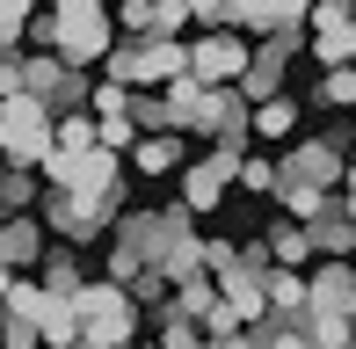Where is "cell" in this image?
Returning a JSON list of instances; mask_svg holds the SVG:
<instances>
[{
  "label": "cell",
  "instance_id": "obj_1",
  "mask_svg": "<svg viewBox=\"0 0 356 349\" xmlns=\"http://www.w3.org/2000/svg\"><path fill=\"white\" fill-rule=\"evenodd\" d=\"M124 211H131V189H124V197H66V189H44V204H37L44 233H51L58 247H95L102 233H117Z\"/></svg>",
  "mask_w": 356,
  "mask_h": 349
},
{
  "label": "cell",
  "instance_id": "obj_2",
  "mask_svg": "<svg viewBox=\"0 0 356 349\" xmlns=\"http://www.w3.org/2000/svg\"><path fill=\"white\" fill-rule=\"evenodd\" d=\"M73 313H80V342L88 349H131L138 342V298L124 291V284H109V277H95L88 291L73 298Z\"/></svg>",
  "mask_w": 356,
  "mask_h": 349
},
{
  "label": "cell",
  "instance_id": "obj_3",
  "mask_svg": "<svg viewBox=\"0 0 356 349\" xmlns=\"http://www.w3.org/2000/svg\"><path fill=\"white\" fill-rule=\"evenodd\" d=\"M58 58H66L73 73L88 66H109V51H117V15L102 8V0H58Z\"/></svg>",
  "mask_w": 356,
  "mask_h": 349
},
{
  "label": "cell",
  "instance_id": "obj_4",
  "mask_svg": "<svg viewBox=\"0 0 356 349\" xmlns=\"http://www.w3.org/2000/svg\"><path fill=\"white\" fill-rule=\"evenodd\" d=\"M22 95H29V102H44L51 117H88L95 81H88V73H73L58 51H22Z\"/></svg>",
  "mask_w": 356,
  "mask_h": 349
},
{
  "label": "cell",
  "instance_id": "obj_5",
  "mask_svg": "<svg viewBox=\"0 0 356 349\" xmlns=\"http://www.w3.org/2000/svg\"><path fill=\"white\" fill-rule=\"evenodd\" d=\"M51 131H58V117L44 102H29V95L0 102V161H8V168L37 174L44 161H51Z\"/></svg>",
  "mask_w": 356,
  "mask_h": 349
},
{
  "label": "cell",
  "instance_id": "obj_6",
  "mask_svg": "<svg viewBox=\"0 0 356 349\" xmlns=\"http://www.w3.org/2000/svg\"><path fill=\"white\" fill-rule=\"evenodd\" d=\"M240 161H248V146H211L204 161H189V168H182V197H175V204H182L189 218L218 211V204H225V189L240 182Z\"/></svg>",
  "mask_w": 356,
  "mask_h": 349
},
{
  "label": "cell",
  "instance_id": "obj_7",
  "mask_svg": "<svg viewBox=\"0 0 356 349\" xmlns=\"http://www.w3.org/2000/svg\"><path fill=\"white\" fill-rule=\"evenodd\" d=\"M248 58H254V44L240 37V29L189 37V81H197V88H240V81H248Z\"/></svg>",
  "mask_w": 356,
  "mask_h": 349
},
{
  "label": "cell",
  "instance_id": "obj_8",
  "mask_svg": "<svg viewBox=\"0 0 356 349\" xmlns=\"http://www.w3.org/2000/svg\"><path fill=\"white\" fill-rule=\"evenodd\" d=\"M153 255H160V218L153 211H124L117 218V233H109V284H131L153 269Z\"/></svg>",
  "mask_w": 356,
  "mask_h": 349
},
{
  "label": "cell",
  "instance_id": "obj_9",
  "mask_svg": "<svg viewBox=\"0 0 356 349\" xmlns=\"http://www.w3.org/2000/svg\"><path fill=\"white\" fill-rule=\"evenodd\" d=\"M291 58H298V37L254 44V58H248V81H240L248 109H262V102H277V95H291Z\"/></svg>",
  "mask_w": 356,
  "mask_h": 349
},
{
  "label": "cell",
  "instance_id": "obj_10",
  "mask_svg": "<svg viewBox=\"0 0 356 349\" xmlns=\"http://www.w3.org/2000/svg\"><path fill=\"white\" fill-rule=\"evenodd\" d=\"M277 174H284V182H313V189L334 197V182H349V161L327 146V138H298V146L277 161Z\"/></svg>",
  "mask_w": 356,
  "mask_h": 349
},
{
  "label": "cell",
  "instance_id": "obj_11",
  "mask_svg": "<svg viewBox=\"0 0 356 349\" xmlns=\"http://www.w3.org/2000/svg\"><path fill=\"white\" fill-rule=\"evenodd\" d=\"M305 291H313V306H305V313L356 320V262H320L313 277H305Z\"/></svg>",
  "mask_w": 356,
  "mask_h": 349
},
{
  "label": "cell",
  "instance_id": "obj_12",
  "mask_svg": "<svg viewBox=\"0 0 356 349\" xmlns=\"http://www.w3.org/2000/svg\"><path fill=\"white\" fill-rule=\"evenodd\" d=\"M44 255H51V233H44V218H8V226H0V269H15V277H37Z\"/></svg>",
  "mask_w": 356,
  "mask_h": 349
},
{
  "label": "cell",
  "instance_id": "obj_13",
  "mask_svg": "<svg viewBox=\"0 0 356 349\" xmlns=\"http://www.w3.org/2000/svg\"><path fill=\"white\" fill-rule=\"evenodd\" d=\"M254 241L269 247V269H298V277H305V262L320 255V247H313V233H305V226H291V218H277V226H269V233H254Z\"/></svg>",
  "mask_w": 356,
  "mask_h": 349
},
{
  "label": "cell",
  "instance_id": "obj_14",
  "mask_svg": "<svg viewBox=\"0 0 356 349\" xmlns=\"http://www.w3.org/2000/svg\"><path fill=\"white\" fill-rule=\"evenodd\" d=\"M37 284H44L51 298H80V291H88L95 277L80 269V247H58V241H51V255L37 262Z\"/></svg>",
  "mask_w": 356,
  "mask_h": 349
},
{
  "label": "cell",
  "instance_id": "obj_15",
  "mask_svg": "<svg viewBox=\"0 0 356 349\" xmlns=\"http://www.w3.org/2000/svg\"><path fill=\"white\" fill-rule=\"evenodd\" d=\"M277 204H284V218L291 226H320V218L334 211V204H342V189H313V182H277Z\"/></svg>",
  "mask_w": 356,
  "mask_h": 349
},
{
  "label": "cell",
  "instance_id": "obj_16",
  "mask_svg": "<svg viewBox=\"0 0 356 349\" xmlns=\"http://www.w3.org/2000/svg\"><path fill=\"white\" fill-rule=\"evenodd\" d=\"M262 298H269V313H277V320H305V306H313V291H305L298 269H269Z\"/></svg>",
  "mask_w": 356,
  "mask_h": 349
},
{
  "label": "cell",
  "instance_id": "obj_17",
  "mask_svg": "<svg viewBox=\"0 0 356 349\" xmlns=\"http://www.w3.org/2000/svg\"><path fill=\"white\" fill-rule=\"evenodd\" d=\"M305 233H313L320 262H356V226H349V211H342V204H334L320 226H305Z\"/></svg>",
  "mask_w": 356,
  "mask_h": 349
},
{
  "label": "cell",
  "instance_id": "obj_18",
  "mask_svg": "<svg viewBox=\"0 0 356 349\" xmlns=\"http://www.w3.org/2000/svg\"><path fill=\"white\" fill-rule=\"evenodd\" d=\"M37 335H44V349H80V313H73V298H44Z\"/></svg>",
  "mask_w": 356,
  "mask_h": 349
},
{
  "label": "cell",
  "instance_id": "obj_19",
  "mask_svg": "<svg viewBox=\"0 0 356 349\" xmlns=\"http://www.w3.org/2000/svg\"><path fill=\"white\" fill-rule=\"evenodd\" d=\"M298 95H277V102H262L254 109V138H298Z\"/></svg>",
  "mask_w": 356,
  "mask_h": 349
},
{
  "label": "cell",
  "instance_id": "obj_20",
  "mask_svg": "<svg viewBox=\"0 0 356 349\" xmlns=\"http://www.w3.org/2000/svg\"><path fill=\"white\" fill-rule=\"evenodd\" d=\"M131 174H182V138H138Z\"/></svg>",
  "mask_w": 356,
  "mask_h": 349
},
{
  "label": "cell",
  "instance_id": "obj_21",
  "mask_svg": "<svg viewBox=\"0 0 356 349\" xmlns=\"http://www.w3.org/2000/svg\"><path fill=\"white\" fill-rule=\"evenodd\" d=\"M51 153H66V161H88V153H102V146H95V117H58Z\"/></svg>",
  "mask_w": 356,
  "mask_h": 349
},
{
  "label": "cell",
  "instance_id": "obj_22",
  "mask_svg": "<svg viewBox=\"0 0 356 349\" xmlns=\"http://www.w3.org/2000/svg\"><path fill=\"white\" fill-rule=\"evenodd\" d=\"M313 58H320L327 73L356 66V22H349V29H320V37H313Z\"/></svg>",
  "mask_w": 356,
  "mask_h": 349
},
{
  "label": "cell",
  "instance_id": "obj_23",
  "mask_svg": "<svg viewBox=\"0 0 356 349\" xmlns=\"http://www.w3.org/2000/svg\"><path fill=\"white\" fill-rule=\"evenodd\" d=\"M248 335H254V349H313L305 342V320H277V313L262 327H248Z\"/></svg>",
  "mask_w": 356,
  "mask_h": 349
},
{
  "label": "cell",
  "instance_id": "obj_24",
  "mask_svg": "<svg viewBox=\"0 0 356 349\" xmlns=\"http://www.w3.org/2000/svg\"><path fill=\"white\" fill-rule=\"evenodd\" d=\"M211 306H218V284H211V277H189V284H175V313H189V320H204Z\"/></svg>",
  "mask_w": 356,
  "mask_h": 349
},
{
  "label": "cell",
  "instance_id": "obj_25",
  "mask_svg": "<svg viewBox=\"0 0 356 349\" xmlns=\"http://www.w3.org/2000/svg\"><path fill=\"white\" fill-rule=\"evenodd\" d=\"M277 182H284V174H277V161L248 153V161H240V182H233V189H248V197H277Z\"/></svg>",
  "mask_w": 356,
  "mask_h": 349
},
{
  "label": "cell",
  "instance_id": "obj_26",
  "mask_svg": "<svg viewBox=\"0 0 356 349\" xmlns=\"http://www.w3.org/2000/svg\"><path fill=\"white\" fill-rule=\"evenodd\" d=\"M44 298H51V291H44L37 277H15V298H8L0 313H15V320H37V313H44Z\"/></svg>",
  "mask_w": 356,
  "mask_h": 349
},
{
  "label": "cell",
  "instance_id": "obj_27",
  "mask_svg": "<svg viewBox=\"0 0 356 349\" xmlns=\"http://www.w3.org/2000/svg\"><path fill=\"white\" fill-rule=\"evenodd\" d=\"M320 109H356V66H342V73L320 81Z\"/></svg>",
  "mask_w": 356,
  "mask_h": 349
},
{
  "label": "cell",
  "instance_id": "obj_28",
  "mask_svg": "<svg viewBox=\"0 0 356 349\" xmlns=\"http://www.w3.org/2000/svg\"><path fill=\"white\" fill-rule=\"evenodd\" d=\"M22 37H29V0H0V51H15Z\"/></svg>",
  "mask_w": 356,
  "mask_h": 349
},
{
  "label": "cell",
  "instance_id": "obj_29",
  "mask_svg": "<svg viewBox=\"0 0 356 349\" xmlns=\"http://www.w3.org/2000/svg\"><path fill=\"white\" fill-rule=\"evenodd\" d=\"M117 29H124V44L153 37V8H145V0H124V8H117Z\"/></svg>",
  "mask_w": 356,
  "mask_h": 349
},
{
  "label": "cell",
  "instance_id": "obj_30",
  "mask_svg": "<svg viewBox=\"0 0 356 349\" xmlns=\"http://www.w3.org/2000/svg\"><path fill=\"white\" fill-rule=\"evenodd\" d=\"M0 349H44L37 320H15V313H0Z\"/></svg>",
  "mask_w": 356,
  "mask_h": 349
},
{
  "label": "cell",
  "instance_id": "obj_31",
  "mask_svg": "<svg viewBox=\"0 0 356 349\" xmlns=\"http://www.w3.org/2000/svg\"><path fill=\"white\" fill-rule=\"evenodd\" d=\"M349 22H356V8H342V0H327V8L305 15V29H313V37H320V29H349Z\"/></svg>",
  "mask_w": 356,
  "mask_h": 349
},
{
  "label": "cell",
  "instance_id": "obj_32",
  "mask_svg": "<svg viewBox=\"0 0 356 349\" xmlns=\"http://www.w3.org/2000/svg\"><path fill=\"white\" fill-rule=\"evenodd\" d=\"M29 51H58V15H29Z\"/></svg>",
  "mask_w": 356,
  "mask_h": 349
},
{
  "label": "cell",
  "instance_id": "obj_33",
  "mask_svg": "<svg viewBox=\"0 0 356 349\" xmlns=\"http://www.w3.org/2000/svg\"><path fill=\"white\" fill-rule=\"evenodd\" d=\"M15 95H22V51L0 58V102H15Z\"/></svg>",
  "mask_w": 356,
  "mask_h": 349
},
{
  "label": "cell",
  "instance_id": "obj_34",
  "mask_svg": "<svg viewBox=\"0 0 356 349\" xmlns=\"http://www.w3.org/2000/svg\"><path fill=\"white\" fill-rule=\"evenodd\" d=\"M211 349H254V335H225V342H211Z\"/></svg>",
  "mask_w": 356,
  "mask_h": 349
},
{
  "label": "cell",
  "instance_id": "obj_35",
  "mask_svg": "<svg viewBox=\"0 0 356 349\" xmlns=\"http://www.w3.org/2000/svg\"><path fill=\"white\" fill-rule=\"evenodd\" d=\"M8 298H15V269H0V306H8Z\"/></svg>",
  "mask_w": 356,
  "mask_h": 349
},
{
  "label": "cell",
  "instance_id": "obj_36",
  "mask_svg": "<svg viewBox=\"0 0 356 349\" xmlns=\"http://www.w3.org/2000/svg\"><path fill=\"white\" fill-rule=\"evenodd\" d=\"M342 189H356V153H349V182H342Z\"/></svg>",
  "mask_w": 356,
  "mask_h": 349
},
{
  "label": "cell",
  "instance_id": "obj_37",
  "mask_svg": "<svg viewBox=\"0 0 356 349\" xmlns=\"http://www.w3.org/2000/svg\"><path fill=\"white\" fill-rule=\"evenodd\" d=\"M131 349H160V342H131Z\"/></svg>",
  "mask_w": 356,
  "mask_h": 349
},
{
  "label": "cell",
  "instance_id": "obj_38",
  "mask_svg": "<svg viewBox=\"0 0 356 349\" xmlns=\"http://www.w3.org/2000/svg\"><path fill=\"white\" fill-rule=\"evenodd\" d=\"M0 182H8V161H0Z\"/></svg>",
  "mask_w": 356,
  "mask_h": 349
},
{
  "label": "cell",
  "instance_id": "obj_39",
  "mask_svg": "<svg viewBox=\"0 0 356 349\" xmlns=\"http://www.w3.org/2000/svg\"><path fill=\"white\" fill-rule=\"evenodd\" d=\"M349 124H356V109H349Z\"/></svg>",
  "mask_w": 356,
  "mask_h": 349
},
{
  "label": "cell",
  "instance_id": "obj_40",
  "mask_svg": "<svg viewBox=\"0 0 356 349\" xmlns=\"http://www.w3.org/2000/svg\"><path fill=\"white\" fill-rule=\"evenodd\" d=\"M349 349H356V342H349Z\"/></svg>",
  "mask_w": 356,
  "mask_h": 349
}]
</instances>
